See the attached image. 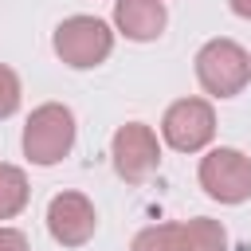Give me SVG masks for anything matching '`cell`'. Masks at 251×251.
<instances>
[{
  "label": "cell",
  "instance_id": "9c48e42d",
  "mask_svg": "<svg viewBox=\"0 0 251 251\" xmlns=\"http://www.w3.org/2000/svg\"><path fill=\"white\" fill-rule=\"evenodd\" d=\"M180 247L184 251H227V231L212 216H196L180 224Z\"/></svg>",
  "mask_w": 251,
  "mask_h": 251
},
{
  "label": "cell",
  "instance_id": "52a82bcc",
  "mask_svg": "<svg viewBox=\"0 0 251 251\" xmlns=\"http://www.w3.org/2000/svg\"><path fill=\"white\" fill-rule=\"evenodd\" d=\"M47 231L59 247H82L98 231V212L82 192H59L47 204Z\"/></svg>",
  "mask_w": 251,
  "mask_h": 251
},
{
  "label": "cell",
  "instance_id": "5b68a950",
  "mask_svg": "<svg viewBox=\"0 0 251 251\" xmlns=\"http://www.w3.org/2000/svg\"><path fill=\"white\" fill-rule=\"evenodd\" d=\"M161 137L176 153H200L216 137V110L208 98H176L161 118Z\"/></svg>",
  "mask_w": 251,
  "mask_h": 251
},
{
  "label": "cell",
  "instance_id": "7a4b0ae2",
  "mask_svg": "<svg viewBox=\"0 0 251 251\" xmlns=\"http://www.w3.org/2000/svg\"><path fill=\"white\" fill-rule=\"evenodd\" d=\"M192 63H196V82L212 98H235L251 82V55L235 39H208Z\"/></svg>",
  "mask_w": 251,
  "mask_h": 251
},
{
  "label": "cell",
  "instance_id": "3957f363",
  "mask_svg": "<svg viewBox=\"0 0 251 251\" xmlns=\"http://www.w3.org/2000/svg\"><path fill=\"white\" fill-rule=\"evenodd\" d=\"M51 47H55V55H59L67 67L90 71V67H98V63L110 59V51H114V31H110V24L98 20V16H67V20L55 27Z\"/></svg>",
  "mask_w": 251,
  "mask_h": 251
},
{
  "label": "cell",
  "instance_id": "ba28073f",
  "mask_svg": "<svg viewBox=\"0 0 251 251\" xmlns=\"http://www.w3.org/2000/svg\"><path fill=\"white\" fill-rule=\"evenodd\" d=\"M165 24H169L165 0H114V27L133 43L157 39Z\"/></svg>",
  "mask_w": 251,
  "mask_h": 251
},
{
  "label": "cell",
  "instance_id": "8992f818",
  "mask_svg": "<svg viewBox=\"0 0 251 251\" xmlns=\"http://www.w3.org/2000/svg\"><path fill=\"white\" fill-rule=\"evenodd\" d=\"M110 157H114V173H118L126 184H145V180L157 173V165H161L157 133H153L145 122H126V126L114 129Z\"/></svg>",
  "mask_w": 251,
  "mask_h": 251
},
{
  "label": "cell",
  "instance_id": "4fadbf2b",
  "mask_svg": "<svg viewBox=\"0 0 251 251\" xmlns=\"http://www.w3.org/2000/svg\"><path fill=\"white\" fill-rule=\"evenodd\" d=\"M0 251H31L20 227H0Z\"/></svg>",
  "mask_w": 251,
  "mask_h": 251
},
{
  "label": "cell",
  "instance_id": "7c38bea8",
  "mask_svg": "<svg viewBox=\"0 0 251 251\" xmlns=\"http://www.w3.org/2000/svg\"><path fill=\"white\" fill-rule=\"evenodd\" d=\"M20 110V75L0 63V122Z\"/></svg>",
  "mask_w": 251,
  "mask_h": 251
},
{
  "label": "cell",
  "instance_id": "277c9868",
  "mask_svg": "<svg viewBox=\"0 0 251 251\" xmlns=\"http://www.w3.org/2000/svg\"><path fill=\"white\" fill-rule=\"evenodd\" d=\"M200 188L220 204H243L251 200V157L220 145L200 157Z\"/></svg>",
  "mask_w": 251,
  "mask_h": 251
},
{
  "label": "cell",
  "instance_id": "8fae6325",
  "mask_svg": "<svg viewBox=\"0 0 251 251\" xmlns=\"http://www.w3.org/2000/svg\"><path fill=\"white\" fill-rule=\"evenodd\" d=\"M129 251H184L180 247V224H149L133 235Z\"/></svg>",
  "mask_w": 251,
  "mask_h": 251
},
{
  "label": "cell",
  "instance_id": "5bb4252c",
  "mask_svg": "<svg viewBox=\"0 0 251 251\" xmlns=\"http://www.w3.org/2000/svg\"><path fill=\"white\" fill-rule=\"evenodd\" d=\"M227 8H231L239 20H251V0H227Z\"/></svg>",
  "mask_w": 251,
  "mask_h": 251
},
{
  "label": "cell",
  "instance_id": "6da1fadb",
  "mask_svg": "<svg viewBox=\"0 0 251 251\" xmlns=\"http://www.w3.org/2000/svg\"><path fill=\"white\" fill-rule=\"evenodd\" d=\"M75 114L71 106L63 102H43L27 114V126H24V157L39 169L47 165H59L71 149H75Z\"/></svg>",
  "mask_w": 251,
  "mask_h": 251
},
{
  "label": "cell",
  "instance_id": "30bf717a",
  "mask_svg": "<svg viewBox=\"0 0 251 251\" xmlns=\"http://www.w3.org/2000/svg\"><path fill=\"white\" fill-rule=\"evenodd\" d=\"M31 200V184H27V173L20 165H8L0 161V220H12L27 208Z\"/></svg>",
  "mask_w": 251,
  "mask_h": 251
}]
</instances>
